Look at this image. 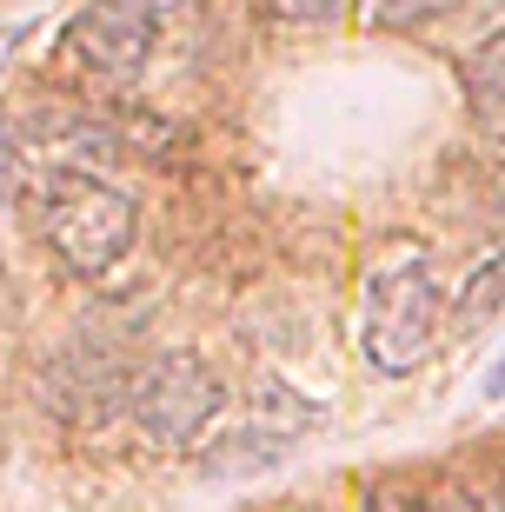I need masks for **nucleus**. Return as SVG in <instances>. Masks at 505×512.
<instances>
[{
	"label": "nucleus",
	"instance_id": "20e7f679",
	"mask_svg": "<svg viewBox=\"0 0 505 512\" xmlns=\"http://www.w3.org/2000/svg\"><path fill=\"white\" fill-rule=\"evenodd\" d=\"M153 34H160V20L127 7V0H87L67 20V34H60V60L80 67V74H94V80H127L147 67Z\"/></svg>",
	"mask_w": 505,
	"mask_h": 512
},
{
	"label": "nucleus",
	"instance_id": "dca6fc26",
	"mask_svg": "<svg viewBox=\"0 0 505 512\" xmlns=\"http://www.w3.org/2000/svg\"><path fill=\"white\" fill-rule=\"evenodd\" d=\"M0 187H7V147H0Z\"/></svg>",
	"mask_w": 505,
	"mask_h": 512
},
{
	"label": "nucleus",
	"instance_id": "6e6552de",
	"mask_svg": "<svg viewBox=\"0 0 505 512\" xmlns=\"http://www.w3.org/2000/svg\"><path fill=\"white\" fill-rule=\"evenodd\" d=\"M505 313V253H492L486 266H472V280L459 286V300H452V326L459 333H479Z\"/></svg>",
	"mask_w": 505,
	"mask_h": 512
},
{
	"label": "nucleus",
	"instance_id": "f8f14e48",
	"mask_svg": "<svg viewBox=\"0 0 505 512\" xmlns=\"http://www.w3.org/2000/svg\"><path fill=\"white\" fill-rule=\"evenodd\" d=\"M266 14H280V20H333L346 0H260Z\"/></svg>",
	"mask_w": 505,
	"mask_h": 512
},
{
	"label": "nucleus",
	"instance_id": "39448f33",
	"mask_svg": "<svg viewBox=\"0 0 505 512\" xmlns=\"http://www.w3.org/2000/svg\"><path fill=\"white\" fill-rule=\"evenodd\" d=\"M40 406L67 426H107L113 413L133 406V373L113 360L107 346H67L40 373Z\"/></svg>",
	"mask_w": 505,
	"mask_h": 512
},
{
	"label": "nucleus",
	"instance_id": "7ed1b4c3",
	"mask_svg": "<svg viewBox=\"0 0 505 512\" xmlns=\"http://www.w3.org/2000/svg\"><path fill=\"white\" fill-rule=\"evenodd\" d=\"M220 406H226V386L200 353H160V360H147L133 373L127 413L140 419V433L153 446H193L220 419Z\"/></svg>",
	"mask_w": 505,
	"mask_h": 512
},
{
	"label": "nucleus",
	"instance_id": "ddd939ff",
	"mask_svg": "<svg viewBox=\"0 0 505 512\" xmlns=\"http://www.w3.org/2000/svg\"><path fill=\"white\" fill-rule=\"evenodd\" d=\"M432 512H492V499L472 493V486H439V493H432Z\"/></svg>",
	"mask_w": 505,
	"mask_h": 512
},
{
	"label": "nucleus",
	"instance_id": "f257e3e1",
	"mask_svg": "<svg viewBox=\"0 0 505 512\" xmlns=\"http://www.w3.org/2000/svg\"><path fill=\"white\" fill-rule=\"evenodd\" d=\"M34 220H40V240L87 280H100L127 260L133 227H140V213L120 187H107L94 173H60V167H47L34 180Z\"/></svg>",
	"mask_w": 505,
	"mask_h": 512
},
{
	"label": "nucleus",
	"instance_id": "9d476101",
	"mask_svg": "<svg viewBox=\"0 0 505 512\" xmlns=\"http://www.w3.org/2000/svg\"><path fill=\"white\" fill-rule=\"evenodd\" d=\"M459 0H373V14L386 20V27H419V20H439L452 14Z\"/></svg>",
	"mask_w": 505,
	"mask_h": 512
},
{
	"label": "nucleus",
	"instance_id": "0eeeda50",
	"mask_svg": "<svg viewBox=\"0 0 505 512\" xmlns=\"http://www.w3.org/2000/svg\"><path fill=\"white\" fill-rule=\"evenodd\" d=\"M300 426L306 413H286V419H246V426H233V433L213 446V453L200 459L213 479H240V473H266V466H280L293 446H300Z\"/></svg>",
	"mask_w": 505,
	"mask_h": 512
},
{
	"label": "nucleus",
	"instance_id": "423d86ee",
	"mask_svg": "<svg viewBox=\"0 0 505 512\" xmlns=\"http://www.w3.org/2000/svg\"><path fill=\"white\" fill-rule=\"evenodd\" d=\"M14 140L27 153H40L47 167H60V173H100V167L120 160L113 120H100L94 107H60V100H34V107L20 114Z\"/></svg>",
	"mask_w": 505,
	"mask_h": 512
},
{
	"label": "nucleus",
	"instance_id": "4468645a",
	"mask_svg": "<svg viewBox=\"0 0 505 512\" xmlns=\"http://www.w3.org/2000/svg\"><path fill=\"white\" fill-rule=\"evenodd\" d=\"M486 399H505V360H499V366L486 373Z\"/></svg>",
	"mask_w": 505,
	"mask_h": 512
},
{
	"label": "nucleus",
	"instance_id": "f03ea898",
	"mask_svg": "<svg viewBox=\"0 0 505 512\" xmlns=\"http://www.w3.org/2000/svg\"><path fill=\"white\" fill-rule=\"evenodd\" d=\"M446 333V286L432 273L426 253H406L366 286V320H359V346L379 373H412L432 360V346Z\"/></svg>",
	"mask_w": 505,
	"mask_h": 512
},
{
	"label": "nucleus",
	"instance_id": "1a4fd4ad",
	"mask_svg": "<svg viewBox=\"0 0 505 512\" xmlns=\"http://www.w3.org/2000/svg\"><path fill=\"white\" fill-rule=\"evenodd\" d=\"M466 100H472L486 120L505 114V27H499V34H486V40L466 54Z\"/></svg>",
	"mask_w": 505,
	"mask_h": 512
},
{
	"label": "nucleus",
	"instance_id": "2eb2a0df",
	"mask_svg": "<svg viewBox=\"0 0 505 512\" xmlns=\"http://www.w3.org/2000/svg\"><path fill=\"white\" fill-rule=\"evenodd\" d=\"M14 47H20V27H0V60L14 54Z\"/></svg>",
	"mask_w": 505,
	"mask_h": 512
},
{
	"label": "nucleus",
	"instance_id": "f3484780",
	"mask_svg": "<svg viewBox=\"0 0 505 512\" xmlns=\"http://www.w3.org/2000/svg\"><path fill=\"white\" fill-rule=\"evenodd\" d=\"M492 512H505V493H499V499H492Z\"/></svg>",
	"mask_w": 505,
	"mask_h": 512
},
{
	"label": "nucleus",
	"instance_id": "9b49d317",
	"mask_svg": "<svg viewBox=\"0 0 505 512\" xmlns=\"http://www.w3.org/2000/svg\"><path fill=\"white\" fill-rule=\"evenodd\" d=\"M366 512H432V493H412L399 479H379L373 493H366Z\"/></svg>",
	"mask_w": 505,
	"mask_h": 512
}]
</instances>
